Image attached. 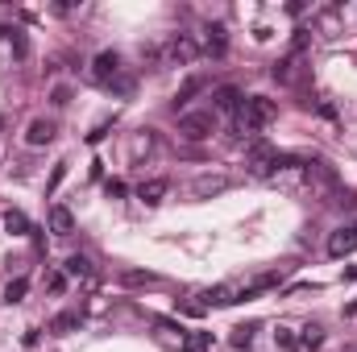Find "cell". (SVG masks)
<instances>
[{
  "label": "cell",
  "instance_id": "d4e9b609",
  "mask_svg": "<svg viewBox=\"0 0 357 352\" xmlns=\"http://www.w3.org/2000/svg\"><path fill=\"white\" fill-rule=\"evenodd\" d=\"M46 286H50V295H62V290H67V274H50Z\"/></svg>",
  "mask_w": 357,
  "mask_h": 352
},
{
  "label": "cell",
  "instance_id": "83f0119b",
  "mask_svg": "<svg viewBox=\"0 0 357 352\" xmlns=\"http://www.w3.org/2000/svg\"><path fill=\"white\" fill-rule=\"evenodd\" d=\"M125 282L129 286H146V282H154V274H125Z\"/></svg>",
  "mask_w": 357,
  "mask_h": 352
},
{
  "label": "cell",
  "instance_id": "4fadbf2b",
  "mask_svg": "<svg viewBox=\"0 0 357 352\" xmlns=\"http://www.w3.org/2000/svg\"><path fill=\"white\" fill-rule=\"evenodd\" d=\"M200 299H204L200 307H233V303H237V286H212V290H204Z\"/></svg>",
  "mask_w": 357,
  "mask_h": 352
},
{
  "label": "cell",
  "instance_id": "277c9868",
  "mask_svg": "<svg viewBox=\"0 0 357 352\" xmlns=\"http://www.w3.org/2000/svg\"><path fill=\"white\" fill-rule=\"evenodd\" d=\"M92 79L104 83V87H112V83L121 79V54H116V50H100L96 62H92Z\"/></svg>",
  "mask_w": 357,
  "mask_h": 352
},
{
  "label": "cell",
  "instance_id": "ffe728a7",
  "mask_svg": "<svg viewBox=\"0 0 357 352\" xmlns=\"http://www.w3.org/2000/svg\"><path fill=\"white\" fill-rule=\"evenodd\" d=\"M208 349H212V332H200V336L187 340V352H208Z\"/></svg>",
  "mask_w": 357,
  "mask_h": 352
},
{
  "label": "cell",
  "instance_id": "7402d4cb",
  "mask_svg": "<svg viewBox=\"0 0 357 352\" xmlns=\"http://www.w3.org/2000/svg\"><path fill=\"white\" fill-rule=\"evenodd\" d=\"M62 178H67V162H58V166H54V174H50V183H46V195H54Z\"/></svg>",
  "mask_w": 357,
  "mask_h": 352
},
{
  "label": "cell",
  "instance_id": "5bb4252c",
  "mask_svg": "<svg viewBox=\"0 0 357 352\" xmlns=\"http://www.w3.org/2000/svg\"><path fill=\"white\" fill-rule=\"evenodd\" d=\"M79 324H83V311H62V315L50 319V332H54V336H71Z\"/></svg>",
  "mask_w": 357,
  "mask_h": 352
},
{
  "label": "cell",
  "instance_id": "484cf974",
  "mask_svg": "<svg viewBox=\"0 0 357 352\" xmlns=\"http://www.w3.org/2000/svg\"><path fill=\"white\" fill-rule=\"evenodd\" d=\"M12 50H17V58H25V54H29V41L21 37V29H12Z\"/></svg>",
  "mask_w": 357,
  "mask_h": 352
},
{
  "label": "cell",
  "instance_id": "cb8c5ba5",
  "mask_svg": "<svg viewBox=\"0 0 357 352\" xmlns=\"http://www.w3.org/2000/svg\"><path fill=\"white\" fill-rule=\"evenodd\" d=\"M275 340H279L283 349H299V340H295V332H291V328H279V332H275Z\"/></svg>",
  "mask_w": 357,
  "mask_h": 352
},
{
  "label": "cell",
  "instance_id": "2e32d148",
  "mask_svg": "<svg viewBox=\"0 0 357 352\" xmlns=\"http://www.w3.org/2000/svg\"><path fill=\"white\" fill-rule=\"evenodd\" d=\"M225 187H229V178H220V174H216V178H208V174H204V178H195V187H191V191H195V195H216V191H225Z\"/></svg>",
  "mask_w": 357,
  "mask_h": 352
},
{
  "label": "cell",
  "instance_id": "5b68a950",
  "mask_svg": "<svg viewBox=\"0 0 357 352\" xmlns=\"http://www.w3.org/2000/svg\"><path fill=\"white\" fill-rule=\"evenodd\" d=\"M349 253H357V220L354 224H341L333 237H329V257H349Z\"/></svg>",
  "mask_w": 357,
  "mask_h": 352
},
{
  "label": "cell",
  "instance_id": "7a4b0ae2",
  "mask_svg": "<svg viewBox=\"0 0 357 352\" xmlns=\"http://www.w3.org/2000/svg\"><path fill=\"white\" fill-rule=\"evenodd\" d=\"M216 133V112L212 108H191L179 116V137L183 141H208Z\"/></svg>",
  "mask_w": 357,
  "mask_h": 352
},
{
  "label": "cell",
  "instance_id": "603a6c76",
  "mask_svg": "<svg viewBox=\"0 0 357 352\" xmlns=\"http://www.w3.org/2000/svg\"><path fill=\"white\" fill-rule=\"evenodd\" d=\"M254 332H258L254 324H245V328H237V336H233V344H237V349H245V344L254 340Z\"/></svg>",
  "mask_w": 357,
  "mask_h": 352
},
{
  "label": "cell",
  "instance_id": "7c38bea8",
  "mask_svg": "<svg viewBox=\"0 0 357 352\" xmlns=\"http://www.w3.org/2000/svg\"><path fill=\"white\" fill-rule=\"evenodd\" d=\"M50 232L54 237H71L75 232V216H71V207H50Z\"/></svg>",
  "mask_w": 357,
  "mask_h": 352
},
{
  "label": "cell",
  "instance_id": "d6986e66",
  "mask_svg": "<svg viewBox=\"0 0 357 352\" xmlns=\"http://www.w3.org/2000/svg\"><path fill=\"white\" fill-rule=\"evenodd\" d=\"M324 344V332L312 324V328H304V336H299V349H320Z\"/></svg>",
  "mask_w": 357,
  "mask_h": 352
},
{
  "label": "cell",
  "instance_id": "44dd1931",
  "mask_svg": "<svg viewBox=\"0 0 357 352\" xmlns=\"http://www.w3.org/2000/svg\"><path fill=\"white\" fill-rule=\"evenodd\" d=\"M50 104H54V108H67V104H71V87H62V83H58V87L50 91Z\"/></svg>",
  "mask_w": 357,
  "mask_h": 352
},
{
  "label": "cell",
  "instance_id": "30bf717a",
  "mask_svg": "<svg viewBox=\"0 0 357 352\" xmlns=\"http://www.w3.org/2000/svg\"><path fill=\"white\" fill-rule=\"evenodd\" d=\"M200 91H208V75H191V79H183V87L175 91V108H187Z\"/></svg>",
  "mask_w": 357,
  "mask_h": 352
},
{
  "label": "cell",
  "instance_id": "f1b7e54d",
  "mask_svg": "<svg viewBox=\"0 0 357 352\" xmlns=\"http://www.w3.org/2000/svg\"><path fill=\"white\" fill-rule=\"evenodd\" d=\"M345 352H357V344H349V349H345Z\"/></svg>",
  "mask_w": 357,
  "mask_h": 352
},
{
  "label": "cell",
  "instance_id": "3957f363",
  "mask_svg": "<svg viewBox=\"0 0 357 352\" xmlns=\"http://www.w3.org/2000/svg\"><path fill=\"white\" fill-rule=\"evenodd\" d=\"M245 166H250V174L266 178V174H275V170H279V149H275L270 141H254V145H250Z\"/></svg>",
  "mask_w": 357,
  "mask_h": 352
},
{
  "label": "cell",
  "instance_id": "8992f818",
  "mask_svg": "<svg viewBox=\"0 0 357 352\" xmlns=\"http://www.w3.org/2000/svg\"><path fill=\"white\" fill-rule=\"evenodd\" d=\"M166 58H171V62H179V66H187V62H195V58H200V46H195L187 33H175V37L166 41Z\"/></svg>",
  "mask_w": 357,
  "mask_h": 352
},
{
  "label": "cell",
  "instance_id": "ba28073f",
  "mask_svg": "<svg viewBox=\"0 0 357 352\" xmlns=\"http://www.w3.org/2000/svg\"><path fill=\"white\" fill-rule=\"evenodd\" d=\"M241 91L233 87V83H225V87H216L212 91V112H241Z\"/></svg>",
  "mask_w": 357,
  "mask_h": 352
},
{
  "label": "cell",
  "instance_id": "9a60e30c",
  "mask_svg": "<svg viewBox=\"0 0 357 352\" xmlns=\"http://www.w3.org/2000/svg\"><path fill=\"white\" fill-rule=\"evenodd\" d=\"M62 274H67V278H87V274H92V261H87L83 253H71L67 266H62Z\"/></svg>",
  "mask_w": 357,
  "mask_h": 352
},
{
  "label": "cell",
  "instance_id": "ac0fdd59",
  "mask_svg": "<svg viewBox=\"0 0 357 352\" xmlns=\"http://www.w3.org/2000/svg\"><path fill=\"white\" fill-rule=\"evenodd\" d=\"M25 290H29V282H25V278H12V282L4 286V303H21Z\"/></svg>",
  "mask_w": 357,
  "mask_h": 352
},
{
  "label": "cell",
  "instance_id": "4316f807",
  "mask_svg": "<svg viewBox=\"0 0 357 352\" xmlns=\"http://www.w3.org/2000/svg\"><path fill=\"white\" fill-rule=\"evenodd\" d=\"M104 191H108L112 199H121V195H129V187H125L121 178H108V187H104Z\"/></svg>",
  "mask_w": 357,
  "mask_h": 352
},
{
  "label": "cell",
  "instance_id": "52a82bcc",
  "mask_svg": "<svg viewBox=\"0 0 357 352\" xmlns=\"http://www.w3.org/2000/svg\"><path fill=\"white\" fill-rule=\"evenodd\" d=\"M58 137V124L54 120H46V116H37V120H29V129H25V145H50Z\"/></svg>",
  "mask_w": 357,
  "mask_h": 352
},
{
  "label": "cell",
  "instance_id": "6da1fadb",
  "mask_svg": "<svg viewBox=\"0 0 357 352\" xmlns=\"http://www.w3.org/2000/svg\"><path fill=\"white\" fill-rule=\"evenodd\" d=\"M237 116H241V120H237V129L254 137V133H262L266 124H275V120H279V104H275V100H266V95H245Z\"/></svg>",
  "mask_w": 357,
  "mask_h": 352
},
{
  "label": "cell",
  "instance_id": "e0dca14e",
  "mask_svg": "<svg viewBox=\"0 0 357 352\" xmlns=\"http://www.w3.org/2000/svg\"><path fill=\"white\" fill-rule=\"evenodd\" d=\"M4 228H8L12 237H29V220H25V212H4Z\"/></svg>",
  "mask_w": 357,
  "mask_h": 352
},
{
  "label": "cell",
  "instance_id": "8fae6325",
  "mask_svg": "<svg viewBox=\"0 0 357 352\" xmlns=\"http://www.w3.org/2000/svg\"><path fill=\"white\" fill-rule=\"evenodd\" d=\"M166 191H171V183H166V178H150V183H141V187H137V199H141L146 207H158V203L166 199Z\"/></svg>",
  "mask_w": 357,
  "mask_h": 352
},
{
  "label": "cell",
  "instance_id": "9c48e42d",
  "mask_svg": "<svg viewBox=\"0 0 357 352\" xmlns=\"http://www.w3.org/2000/svg\"><path fill=\"white\" fill-rule=\"evenodd\" d=\"M208 58H225V50H229V37H225V25H208L204 29V46H200Z\"/></svg>",
  "mask_w": 357,
  "mask_h": 352
}]
</instances>
